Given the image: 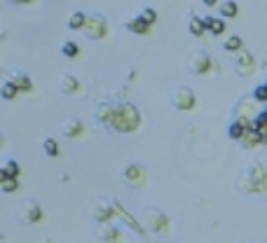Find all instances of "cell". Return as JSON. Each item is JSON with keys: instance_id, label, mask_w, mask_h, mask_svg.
<instances>
[{"instance_id": "obj_29", "label": "cell", "mask_w": 267, "mask_h": 243, "mask_svg": "<svg viewBox=\"0 0 267 243\" xmlns=\"http://www.w3.org/2000/svg\"><path fill=\"white\" fill-rule=\"evenodd\" d=\"M256 131L263 136V140L267 138V110H263V112H260V117L256 119Z\"/></svg>"}, {"instance_id": "obj_5", "label": "cell", "mask_w": 267, "mask_h": 243, "mask_svg": "<svg viewBox=\"0 0 267 243\" xmlns=\"http://www.w3.org/2000/svg\"><path fill=\"white\" fill-rule=\"evenodd\" d=\"M85 37L87 40H103V37L108 35V21L103 14H89L87 17V26H85Z\"/></svg>"}, {"instance_id": "obj_32", "label": "cell", "mask_w": 267, "mask_h": 243, "mask_svg": "<svg viewBox=\"0 0 267 243\" xmlns=\"http://www.w3.org/2000/svg\"><path fill=\"white\" fill-rule=\"evenodd\" d=\"M12 5H28V2H33V0H7Z\"/></svg>"}, {"instance_id": "obj_7", "label": "cell", "mask_w": 267, "mask_h": 243, "mask_svg": "<svg viewBox=\"0 0 267 243\" xmlns=\"http://www.w3.org/2000/svg\"><path fill=\"white\" fill-rule=\"evenodd\" d=\"M122 178L129 187L134 189H141L145 187V182H148V171L143 169L141 164H127L125 171H122Z\"/></svg>"}, {"instance_id": "obj_19", "label": "cell", "mask_w": 267, "mask_h": 243, "mask_svg": "<svg viewBox=\"0 0 267 243\" xmlns=\"http://www.w3.org/2000/svg\"><path fill=\"white\" fill-rule=\"evenodd\" d=\"M204 24H206V28H209L214 35H222V33H225V28H227V26H225V19H222V17H206Z\"/></svg>"}, {"instance_id": "obj_24", "label": "cell", "mask_w": 267, "mask_h": 243, "mask_svg": "<svg viewBox=\"0 0 267 243\" xmlns=\"http://www.w3.org/2000/svg\"><path fill=\"white\" fill-rule=\"evenodd\" d=\"M17 94H19V87L14 84V82H12V80H5V82H2V87H0V96H2V99H5V101H12L14 96H17Z\"/></svg>"}, {"instance_id": "obj_9", "label": "cell", "mask_w": 267, "mask_h": 243, "mask_svg": "<svg viewBox=\"0 0 267 243\" xmlns=\"http://www.w3.org/2000/svg\"><path fill=\"white\" fill-rule=\"evenodd\" d=\"M234 72L239 77H251L256 72V59H253L249 49H241L239 54L234 56Z\"/></svg>"}, {"instance_id": "obj_3", "label": "cell", "mask_w": 267, "mask_h": 243, "mask_svg": "<svg viewBox=\"0 0 267 243\" xmlns=\"http://www.w3.org/2000/svg\"><path fill=\"white\" fill-rule=\"evenodd\" d=\"M258 117H260L258 101L253 99V96H246V99H241L234 105V122H241V124L249 126V129H256V119Z\"/></svg>"}, {"instance_id": "obj_31", "label": "cell", "mask_w": 267, "mask_h": 243, "mask_svg": "<svg viewBox=\"0 0 267 243\" xmlns=\"http://www.w3.org/2000/svg\"><path fill=\"white\" fill-rule=\"evenodd\" d=\"M138 17H141L143 21H145V24H150V26H152V24L157 21V12H155L152 7H143V12L138 14Z\"/></svg>"}, {"instance_id": "obj_28", "label": "cell", "mask_w": 267, "mask_h": 243, "mask_svg": "<svg viewBox=\"0 0 267 243\" xmlns=\"http://www.w3.org/2000/svg\"><path fill=\"white\" fill-rule=\"evenodd\" d=\"M246 129H249V126H244L241 122H232V124H230V131H227V134H230V138L239 140L241 136L246 134Z\"/></svg>"}, {"instance_id": "obj_27", "label": "cell", "mask_w": 267, "mask_h": 243, "mask_svg": "<svg viewBox=\"0 0 267 243\" xmlns=\"http://www.w3.org/2000/svg\"><path fill=\"white\" fill-rule=\"evenodd\" d=\"M0 189L5 194H12L19 189V178H0Z\"/></svg>"}, {"instance_id": "obj_8", "label": "cell", "mask_w": 267, "mask_h": 243, "mask_svg": "<svg viewBox=\"0 0 267 243\" xmlns=\"http://www.w3.org/2000/svg\"><path fill=\"white\" fill-rule=\"evenodd\" d=\"M115 215H117L115 204H110L106 199H98L96 204H94V208H91V217L96 220L98 225H110Z\"/></svg>"}, {"instance_id": "obj_22", "label": "cell", "mask_w": 267, "mask_h": 243, "mask_svg": "<svg viewBox=\"0 0 267 243\" xmlns=\"http://www.w3.org/2000/svg\"><path fill=\"white\" fill-rule=\"evenodd\" d=\"M239 14V5L234 2V0H225V2H221V17L222 19H232Z\"/></svg>"}, {"instance_id": "obj_2", "label": "cell", "mask_w": 267, "mask_h": 243, "mask_svg": "<svg viewBox=\"0 0 267 243\" xmlns=\"http://www.w3.org/2000/svg\"><path fill=\"white\" fill-rule=\"evenodd\" d=\"M138 124H141V112H138V108L134 103H117L115 117H113V122H110L108 129H113L117 134H132V131L138 129Z\"/></svg>"}, {"instance_id": "obj_33", "label": "cell", "mask_w": 267, "mask_h": 243, "mask_svg": "<svg viewBox=\"0 0 267 243\" xmlns=\"http://www.w3.org/2000/svg\"><path fill=\"white\" fill-rule=\"evenodd\" d=\"M202 2H204L206 7H214V5H216V2H218V0H202Z\"/></svg>"}, {"instance_id": "obj_11", "label": "cell", "mask_w": 267, "mask_h": 243, "mask_svg": "<svg viewBox=\"0 0 267 243\" xmlns=\"http://www.w3.org/2000/svg\"><path fill=\"white\" fill-rule=\"evenodd\" d=\"M21 220L26 222V225H36L43 220V208L38 201H24V206H21Z\"/></svg>"}, {"instance_id": "obj_23", "label": "cell", "mask_w": 267, "mask_h": 243, "mask_svg": "<svg viewBox=\"0 0 267 243\" xmlns=\"http://www.w3.org/2000/svg\"><path fill=\"white\" fill-rule=\"evenodd\" d=\"M12 82L19 87V91H31L33 89V82H31V77H28L26 72H14V75H12Z\"/></svg>"}, {"instance_id": "obj_18", "label": "cell", "mask_w": 267, "mask_h": 243, "mask_svg": "<svg viewBox=\"0 0 267 243\" xmlns=\"http://www.w3.org/2000/svg\"><path fill=\"white\" fill-rule=\"evenodd\" d=\"M187 31H190L192 35L199 37V35H202V33L206 31L204 19H202V17H197V14H190V17H187Z\"/></svg>"}, {"instance_id": "obj_6", "label": "cell", "mask_w": 267, "mask_h": 243, "mask_svg": "<svg viewBox=\"0 0 267 243\" xmlns=\"http://www.w3.org/2000/svg\"><path fill=\"white\" fill-rule=\"evenodd\" d=\"M195 91L190 89V87H185V84H180V87H176V89L171 91V105L176 110H192L195 108Z\"/></svg>"}, {"instance_id": "obj_15", "label": "cell", "mask_w": 267, "mask_h": 243, "mask_svg": "<svg viewBox=\"0 0 267 243\" xmlns=\"http://www.w3.org/2000/svg\"><path fill=\"white\" fill-rule=\"evenodd\" d=\"M82 131H85V126H82L80 119L71 117V119L63 122V136H66V138H78V136H82Z\"/></svg>"}, {"instance_id": "obj_20", "label": "cell", "mask_w": 267, "mask_h": 243, "mask_svg": "<svg viewBox=\"0 0 267 243\" xmlns=\"http://www.w3.org/2000/svg\"><path fill=\"white\" fill-rule=\"evenodd\" d=\"M87 17L89 14H85V12H73L71 17H68V28H71V31H85Z\"/></svg>"}, {"instance_id": "obj_25", "label": "cell", "mask_w": 267, "mask_h": 243, "mask_svg": "<svg viewBox=\"0 0 267 243\" xmlns=\"http://www.w3.org/2000/svg\"><path fill=\"white\" fill-rule=\"evenodd\" d=\"M0 178H19V164L14 159H7V162L2 164Z\"/></svg>"}, {"instance_id": "obj_21", "label": "cell", "mask_w": 267, "mask_h": 243, "mask_svg": "<svg viewBox=\"0 0 267 243\" xmlns=\"http://www.w3.org/2000/svg\"><path fill=\"white\" fill-rule=\"evenodd\" d=\"M222 47H225V52L239 54L241 49H244V40H241L239 35H227L225 37V42H222Z\"/></svg>"}, {"instance_id": "obj_12", "label": "cell", "mask_w": 267, "mask_h": 243, "mask_svg": "<svg viewBox=\"0 0 267 243\" xmlns=\"http://www.w3.org/2000/svg\"><path fill=\"white\" fill-rule=\"evenodd\" d=\"M115 108H117V103H101L96 110H94V117L101 122L103 126H110V122H113V117H115Z\"/></svg>"}, {"instance_id": "obj_34", "label": "cell", "mask_w": 267, "mask_h": 243, "mask_svg": "<svg viewBox=\"0 0 267 243\" xmlns=\"http://www.w3.org/2000/svg\"><path fill=\"white\" fill-rule=\"evenodd\" d=\"M265 145H267V138H265Z\"/></svg>"}, {"instance_id": "obj_26", "label": "cell", "mask_w": 267, "mask_h": 243, "mask_svg": "<svg viewBox=\"0 0 267 243\" xmlns=\"http://www.w3.org/2000/svg\"><path fill=\"white\" fill-rule=\"evenodd\" d=\"M43 152L47 157H59V143L54 138H44L43 140Z\"/></svg>"}, {"instance_id": "obj_13", "label": "cell", "mask_w": 267, "mask_h": 243, "mask_svg": "<svg viewBox=\"0 0 267 243\" xmlns=\"http://www.w3.org/2000/svg\"><path fill=\"white\" fill-rule=\"evenodd\" d=\"M98 239L103 243H122L125 236H122V229L120 227H113V225H103L98 229Z\"/></svg>"}, {"instance_id": "obj_30", "label": "cell", "mask_w": 267, "mask_h": 243, "mask_svg": "<svg viewBox=\"0 0 267 243\" xmlns=\"http://www.w3.org/2000/svg\"><path fill=\"white\" fill-rule=\"evenodd\" d=\"M78 52H80V49H78V45H75L73 40H66V42L61 45V54H63V56H68V59L78 56Z\"/></svg>"}, {"instance_id": "obj_4", "label": "cell", "mask_w": 267, "mask_h": 243, "mask_svg": "<svg viewBox=\"0 0 267 243\" xmlns=\"http://www.w3.org/2000/svg\"><path fill=\"white\" fill-rule=\"evenodd\" d=\"M143 217H145V229H150L152 234L167 236V234L171 232V220H169V215H164L160 208H148Z\"/></svg>"}, {"instance_id": "obj_17", "label": "cell", "mask_w": 267, "mask_h": 243, "mask_svg": "<svg viewBox=\"0 0 267 243\" xmlns=\"http://www.w3.org/2000/svg\"><path fill=\"white\" fill-rule=\"evenodd\" d=\"M59 87H61L63 94H75V91H80V80L75 75H61Z\"/></svg>"}, {"instance_id": "obj_1", "label": "cell", "mask_w": 267, "mask_h": 243, "mask_svg": "<svg viewBox=\"0 0 267 243\" xmlns=\"http://www.w3.org/2000/svg\"><path fill=\"white\" fill-rule=\"evenodd\" d=\"M239 189L244 194H256V197H263L267 194V171L260 162H251L246 166V173L239 180Z\"/></svg>"}, {"instance_id": "obj_14", "label": "cell", "mask_w": 267, "mask_h": 243, "mask_svg": "<svg viewBox=\"0 0 267 243\" xmlns=\"http://www.w3.org/2000/svg\"><path fill=\"white\" fill-rule=\"evenodd\" d=\"M237 143H239L244 150H253V147H258V145L265 143V140H263V136H260L256 129H246V134L241 136Z\"/></svg>"}, {"instance_id": "obj_10", "label": "cell", "mask_w": 267, "mask_h": 243, "mask_svg": "<svg viewBox=\"0 0 267 243\" xmlns=\"http://www.w3.org/2000/svg\"><path fill=\"white\" fill-rule=\"evenodd\" d=\"M187 68H190V72H195V75H204V72H209L211 70V56H209V52L197 49L195 54L190 56Z\"/></svg>"}, {"instance_id": "obj_16", "label": "cell", "mask_w": 267, "mask_h": 243, "mask_svg": "<svg viewBox=\"0 0 267 243\" xmlns=\"http://www.w3.org/2000/svg\"><path fill=\"white\" fill-rule=\"evenodd\" d=\"M125 28L129 31V33H134V35H145V33L150 31V24H145L141 17H134L125 24Z\"/></svg>"}]
</instances>
